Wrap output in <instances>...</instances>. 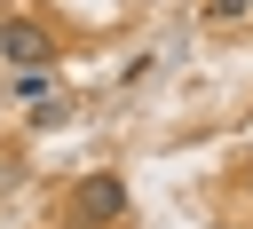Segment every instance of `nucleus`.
I'll use <instances>...</instances> for the list:
<instances>
[{"label":"nucleus","instance_id":"1","mask_svg":"<svg viewBox=\"0 0 253 229\" xmlns=\"http://www.w3.org/2000/svg\"><path fill=\"white\" fill-rule=\"evenodd\" d=\"M63 221H71V229H111V221H126V182H119V174H87V182L63 197Z\"/></svg>","mask_w":253,"mask_h":229},{"label":"nucleus","instance_id":"2","mask_svg":"<svg viewBox=\"0 0 253 229\" xmlns=\"http://www.w3.org/2000/svg\"><path fill=\"white\" fill-rule=\"evenodd\" d=\"M0 55H8L16 71H40V63H55L47 32H40V24H24V16H8V24H0Z\"/></svg>","mask_w":253,"mask_h":229}]
</instances>
